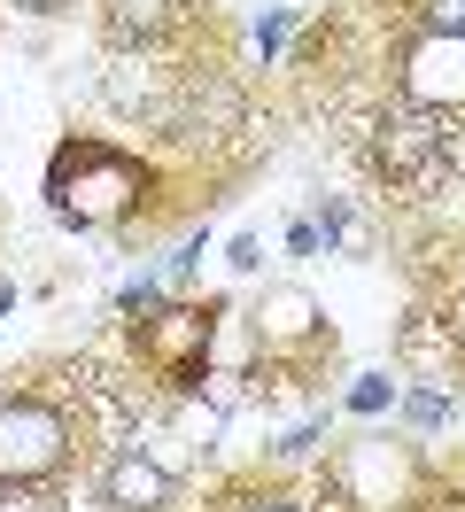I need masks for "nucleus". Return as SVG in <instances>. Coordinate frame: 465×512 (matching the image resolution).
<instances>
[{
	"label": "nucleus",
	"mask_w": 465,
	"mask_h": 512,
	"mask_svg": "<svg viewBox=\"0 0 465 512\" xmlns=\"http://www.w3.org/2000/svg\"><path fill=\"white\" fill-rule=\"evenodd\" d=\"M148 194V171L140 156H124L109 140H62L55 163H47V202H55L62 225L78 233H101V225H124Z\"/></svg>",
	"instance_id": "1"
},
{
	"label": "nucleus",
	"mask_w": 465,
	"mask_h": 512,
	"mask_svg": "<svg viewBox=\"0 0 465 512\" xmlns=\"http://www.w3.org/2000/svg\"><path fill=\"white\" fill-rule=\"evenodd\" d=\"M70 458V419L39 396H16L0 404V489H39V481L62 474Z\"/></svg>",
	"instance_id": "2"
},
{
	"label": "nucleus",
	"mask_w": 465,
	"mask_h": 512,
	"mask_svg": "<svg viewBox=\"0 0 465 512\" xmlns=\"http://www.w3.org/2000/svg\"><path fill=\"white\" fill-rule=\"evenodd\" d=\"M210 342H217V311L202 303H171L140 319V365L163 388H202L210 381Z\"/></svg>",
	"instance_id": "3"
},
{
	"label": "nucleus",
	"mask_w": 465,
	"mask_h": 512,
	"mask_svg": "<svg viewBox=\"0 0 465 512\" xmlns=\"http://www.w3.org/2000/svg\"><path fill=\"white\" fill-rule=\"evenodd\" d=\"M248 334H256V350L279 357V365H318V357H334V326L318 311V295L295 288V280H279V288L256 295Z\"/></svg>",
	"instance_id": "4"
},
{
	"label": "nucleus",
	"mask_w": 465,
	"mask_h": 512,
	"mask_svg": "<svg viewBox=\"0 0 465 512\" xmlns=\"http://www.w3.org/2000/svg\"><path fill=\"white\" fill-rule=\"evenodd\" d=\"M396 86L411 109L465 117V32H419L396 63Z\"/></svg>",
	"instance_id": "5"
},
{
	"label": "nucleus",
	"mask_w": 465,
	"mask_h": 512,
	"mask_svg": "<svg viewBox=\"0 0 465 512\" xmlns=\"http://www.w3.org/2000/svg\"><path fill=\"white\" fill-rule=\"evenodd\" d=\"M442 156H450V117L411 109V101H403L396 117H380V132H372V163L396 187H427L434 171H442Z\"/></svg>",
	"instance_id": "6"
},
{
	"label": "nucleus",
	"mask_w": 465,
	"mask_h": 512,
	"mask_svg": "<svg viewBox=\"0 0 465 512\" xmlns=\"http://www.w3.org/2000/svg\"><path fill=\"white\" fill-rule=\"evenodd\" d=\"M334 481H341V497H349V505L388 512V505H403V497H411L419 466H411V450H403L396 435H357V443H341Z\"/></svg>",
	"instance_id": "7"
},
{
	"label": "nucleus",
	"mask_w": 465,
	"mask_h": 512,
	"mask_svg": "<svg viewBox=\"0 0 465 512\" xmlns=\"http://www.w3.org/2000/svg\"><path fill=\"white\" fill-rule=\"evenodd\" d=\"M101 505L109 512H163L171 505V466H163L148 443L109 450V466H101Z\"/></svg>",
	"instance_id": "8"
},
{
	"label": "nucleus",
	"mask_w": 465,
	"mask_h": 512,
	"mask_svg": "<svg viewBox=\"0 0 465 512\" xmlns=\"http://www.w3.org/2000/svg\"><path fill=\"white\" fill-rule=\"evenodd\" d=\"M179 16H186V0H109V32H117V39H140V47L163 39Z\"/></svg>",
	"instance_id": "9"
},
{
	"label": "nucleus",
	"mask_w": 465,
	"mask_h": 512,
	"mask_svg": "<svg viewBox=\"0 0 465 512\" xmlns=\"http://www.w3.org/2000/svg\"><path fill=\"white\" fill-rule=\"evenodd\" d=\"M427 8V32H465V0H419Z\"/></svg>",
	"instance_id": "10"
},
{
	"label": "nucleus",
	"mask_w": 465,
	"mask_h": 512,
	"mask_svg": "<svg viewBox=\"0 0 465 512\" xmlns=\"http://www.w3.org/2000/svg\"><path fill=\"white\" fill-rule=\"evenodd\" d=\"M233 512H303V505L279 497V489H256V497H233Z\"/></svg>",
	"instance_id": "11"
},
{
	"label": "nucleus",
	"mask_w": 465,
	"mask_h": 512,
	"mask_svg": "<svg viewBox=\"0 0 465 512\" xmlns=\"http://www.w3.org/2000/svg\"><path fill=\"white\" fill-rule=\"evenodd\" d=\"M8 8H31V16H55V8H70V0H8Z\"/></svg>",
	"instance_id": "12"
}]
</instances>
